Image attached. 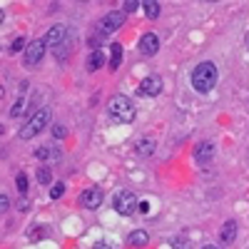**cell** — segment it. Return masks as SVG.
<instances>
[{
	"label": "cell",
	"instance_id": "16",
	"mask_svg": "<svg viewBox=\"0 0 249 249\" xmlns=\"http://www.w3.org/2000/svg\"><path fill=\"white\" fill-rule=\"evenodd\" d=\"M102 65H105V55H102V50H95V53L88 57V70L95 72V70H100Z\"/></svg>",
	"mask_w": 249,
	"mask_h": 249
},
{
	"label": "cell",
	"instance_id": "14",
	"mask_svg": "<svg viewBox=\"0 0 249 249\" xmlns=\"http://www.w3.org/2000/svg\"><path fill=\"white\" fill-rule=\"evenodd\" d=\"M147 242H150V234L144 232V230H135L130 234V239H127L130 247H147Z\"/></svg>",
	"mask_w": 249,
	"mask_h": 249
},
{
	"label": "cell",
	"instance_id": "5",
	"mask_svg": "<svg viewBox=\"0 0 249 249\" xmlns=\"http://www.w3.org/2000/svg\"><path fill=\"white\" fill-rule=\"evenodd\" d=\"M122 23H124V10H115V13H107L100 20L97 30L100 33H115L117 28H122Z\"/></svg>",
	"mask_w": 249,
	"mask_h": 249
},
{
	"label": "cell",
	"instance_id": "1",
	"mask_svg": "<svg viewBox=\"0 0 249 249\" xmlns=\"http://www.w3.org/2000/svg\"><path fill=\"white\" fill-rule=\"evenodd\" d=\"M217 82V68L214 62H199L192 72V88L197 92H210Z\"/></svg>",
	"mask_w": 249,
	"mask_h": 249
},
{
	"label": "cell",
	"instance_id": "7",
	"mask_svg": "<svg viewBox=\"0 0 249 249\" xmlns=\"http://www.w3.org/2000/svg\"><path fill=\"white\" fill-rule=\"evenodd\" d=\"M45 48H48L45 40H35V43H30V45L25 48V65H28V68L37 65V62L43 60V55H45Z\"/></svg>",
	"mask_w": 249,
	"mask_h": 249
},
{
	"label": "cell",
	"instance_id": "19",
	"mask_svg": "<svg viewBox=\"0 0 249 249\" xmlns=\"http://www.w3.org/2000/svg\"><path fill=\"white\" fill-rule=\"evenodd\" d=\"M37 182H40V184H50V182H53V172H50L48 167L37 170Z\"/></svg>",
	"mask_w": 249,
	"mask_h": 249
},
{
	"label": "cell",
	"instance_id": "25",
	"mask_svg": "<svg viewBox=\"0 0 249 249\" xmlns=\"http://www.w3.org/2000/svg\"><path fill=\"white\" fill-rule=\"evenodd\" d=\"M23 45H25V40H23V37H15V40H13V45H10V50L18 53V50H23Z\"/></svg>",
	"mask_w": 249,
	"mask_h": 249
},
{
	"label": "cell",
	"instance_id": "31",
	"mask_svg": "<svg viewBox=\"0 0 249 249\" xmlns=\"http://www.w3.org/2000/svg\"><path fill=\"white\" fill-rule=\"evenodd\" d=\"M247 45H249V35H247Z\"/></svg>",
	"mask_w": 249,
	"mask_h": 249
},
{
	"label": "cell",
	"instance_id": "12",
	"mask_svg": "<svg viewBox=\"0 0 249 249\" xmlns=\"http://www.w3.org/2000/svg\"><path fill=\"white\" fill-rule=\"evenodd\" d=\"M68 30H65V25H55V28H50V33H48V37H45V43L50 45V48H57L62 40H65L68 35H65Z\"/></svg>",
	"mask_w": 249,
	"mask_h": 249
},
{
	"label": "cell",
	"instance_id": "26",
	"mask_svg": "<svg viewBox=\"0 0 249 249\" xmlns=\"http://www.w3.org/2000/svg\"><path fill=\"white\" fill-rule=\"evenodd\" d=\"M0 207H3V212H8V210H10V199H8L5 195L0 197Z\"/></svg>",
	"mask_w": 249,
	"mask_h": 249
},
{
	"label": "cell",
	"instance_id": "8",
	"mask_svg": "<svg viewBox=\"0 0 249 249\" xmlns=\"http://www.w3.org/2000/svg\"><path fill=\"white\" fill-rule=\"evenodd\" d=\"M80 199H82V204H85L88 210H97V207L102 204V190L100 187H88V190L80 195Z\"/></svg>",
	"mask_w": 249,
	"mask_h": 249
},
{
	"label": "cell",
	"instance_id": "18",
	"mask_svg": "<svg viewBox=\"0 0 249 249\" xmlns=\"http://www.w3.org/2000/svg\"><path fill=\"white\" fill-rule=\"evenodd\" d=\"M142 8H144V15H147L150 20H155V18L160 15V5H157V3H152V0H144Z\"/></svg>",
	"mask_w": 249,
	"mask_h": 249
},
{
	"label": "cell",
	"instance_id": "13",
	"mask_svg": "<svg viewBox=\"0 0 249 249\" xmlns=\"http://www.w3.org/2000/svg\"><path fill=\"white\" fill-rule=\"evenodd\" d=\"M234 237H237V222L234 219H227L224 227H222V232H219V239H222V244H232Z\"/></svg>",
	"mask_w": 249,
	"mask_h": 249
},
{
	"label": "cell",
	"instance_id": "3",
	"mask_svg": "<svg viewBox=\"0 0 249 249\" xmlns=\"http://www.w3.org/2000/svg\"><path fill=\"white\" fill-rule=\"evenodd\" d=\"M50 122V110L48 107H43V110H37L25 124H23V130H20V137L23 140H30V137H35L40 130L45 127V124Z\"/></svg>",
	"mask_w": 249,
	"mask_h": 249
},
{
	"label": "cell",
	"instance_id": "20",
	"mask_svg": "<svg viewBox=\"0 0 249 249\" xmlns=\"http://www.w3.org/2000/svg\"><path fill=\"white\" fill-rule=\"evenodd\" d=\"M62 192H65V184H62V182H55V184L50 187V197H53V199H60Z\"/></svg>",
	"mask_w": 249,
	"mask_h": 249
},
{
	"label": "cell",
	"instance_id": "10",
	"mask_svg": "<svg viewBox=\"0 0 249 249\" xmlns=\"http://www.w3.org/2000/svg\"><path fill=\"white\" fill-rule=\"evenodd\" d=\"M155 147H157V142H155V137H140V140H135V152L137 155H142V157H150V155H155Z\"/></svg>",
	"mask_w": 249,
	"mask_h": 249
},
{
	"label": "cell",
	"instance_id": "30",
	"mask_svg": "<svg viewBox=\"0 0 249 249\" xmlns=\"http://www.w3.org/2000/svg\"><path fill=\"white\" fill-rule=\"evenodd\" d=\"M202 249H219V247H212V244H207V247H202Z\"/></svg>",
	"mask_w": 249,
	"mask_h": 249
},
{
	"label": "cell",
	"instance_id": "17",
	"mask_svg": "<svg viewBox=\"0 0 249 249\" xmlns=\"http://www.w3.org/2000/svg\"><path fill=\"white\" fill-rule=\"evenodd\" d=\"M35 157L37 160H60V152L57 150H50V147H37L35 150Z\"/></svg>",
	"mask_w": 249,
	"mask_h": 249
},
{
	"label": "cell",
	"instance_id": "2",
	"mask_svg": "<svg viewBox=\"0 0 249 249\" xmlns=\"http://www.w3.org/2000/svg\"><path fill=\"white\" fill-rule=\"evenodd\" d=\"M107 112H110L112 122H120V124L135 120V105H132V100H130V97H124V95H117V97L110 100Z\"/></svg>",
	"mask_w": 249,
	"mask_h": 249
},
{
	"label": "cell",
	"instance_id": "23",
	"mask_svg": "<svg viewBox=\"0 0 249 249\" xmlns=\"http://www.w3.org/2000/svg\"><path fill=\"white\" fill-rule=\"evenodd\" d=\"M122 8H124V13H135V10L140 8V3H137V0H127V3H124Z\"/></svg>",
	"mask_w": 249,
	"mask_h": 249
},
{
	"label": "cell",
	"instance_id": "24",
	"mask_svg": "<svg viewBox=\"0 0 249 249\" xmlns=\"http://www.w3.org/2000/svg\"><path fill=\"white\" fill-rule=\"evenodd\" d=\"M53 135H55L57 140H62V137H65V135H68V130H65V127H62V124H55V127H53Z\"/></svg>",
	"mask_w": 249,
	"mask_h": 249
},
{
	"label": "cell",
	"instance_id": "15",
	"mask_svg": "<svg viewBox=\"0 0 249 249\" xmlns=\"http://www.w3.org/2000/svg\"><path fill=\"white\" fill-rule=\"evenodd\" d=\"M120 65H122V45L112 43V48H110V70H117Z\"/></svg>",
	"mask_w": 249,
	"mask_h": 249
},
{
	"label": "cell",
	"instance_id": "6",
	"mask_svg": "<svg viewBox=\"0 0 249 249\" xmlns=\"http://www.w3.org/2000/svg\"><path fill=\"white\" fill-rule=\"evenodd\" d=\"M162 92V80H160V75H147L142 82H140V88H137V95H142V97H155V95H160Z\"/></svg>",
	"mask_w": 249,
	"mask_h": 249
},
{
	"label": "cell",
	"instance_id": "28",
	"mask_svg": "<svg viewBox=\"0 0 249 249\" xmlns=\"http://www.w3.org/2000/svg\"><path fill=\"white\" fill-rule=\"evenodd\" d=\"M172 247L175 249H184V239H172Z\"/></svg>",
	"mask_w": 249,
	"mask_h": 249
},
{
	"label": "cell",
	"instance_id": "22",
	"mask_svg": "<svg viewBox=\"0 0 249 249\" xmlns=\"http://www.w3.org/2000/svg\"><path fill=\"white\" fill-rule=\"evenodd\" d=\"M18 190H20V195L28 192V177L25 175H18Z\"/></svg>",
	"mask_w": 249,
	"mask_h": 249
},
{
	"label": "cell",
	"instance_id": "27",
	"mask_svg": "<svg viewBox=\"0 0 249 249\" xmlns=\"http://www.w3.org/2000/svg\"><path fill=\"white\" fill-rule=\"evenodd\" d=\"M137 210H140L142 214H147V212H150V204H147V202H140V207H137Z\"/></svg>",
	"mask_w": 249,
	"mask_h": 249
},
{
	"label": "cell",
	"instance_id": "11",
	"mask_svg": "<svg viewBox=\"0 0 249 249\" xmlns=\"http://www.w3.org/2000/svg\"><path fill=\"white\" fill-rule=\"evenodd\" d=\"M212 157H214V144L212 142H199L197 147H195V160L199 164H207Z\"/></svg>",
	"mask_w": 249,
	"mask_h": 249
},
{
	"label": "cell",
	"instance_id": "29",
	"mask_svg": "<svg viewBox=\"0 0 249 249\" xmlns=\"http://www.w3.org/2000/svg\"><path fill=\"white\" fill-rule=\"evenodd\" d=\"M95 249H115V247H110V244H105V242H97Z\"/></svg>",
	"mask_w": 249,
	"mask_h": 249
},
{
	"label": "cell",
	"instance_id": "9",
	"mask_svg": "<svg viewBox=\"0 0 249 249\" xmlns=\"http://www.w3.org/2000/svg\"><path fill=\"white\" fill-rule=\"evenodd\" d=\"M140 50H142V55H155L160 50V37L155 33H144L140 37Z\"/></svg>",
	"mask_w": 249,
	"mask_h": 249
},
{
	"label": "cell",
	"instance_id": "21",
	"mask_svg": "<svg viewBox=\"0 0 249 249\" xmlns=\"http://www.w3.org/2000/svg\"><path fill=\"white\" fill-rule=\"evenodd\" d=\"M23 107H25V97H20V100L15 102V105H13V110H10V115H13V117H18L20 112H23Z\"/></svg>",
	"mask_w": 249,
	"mask_h": 249
},
{
	"label": "cell",
	"instance_id": "4",
	"mask_svg": "<svg viewBox=\"0 0 249 249\" xmlns=\"http://www.w3.org/2000/svg\"><path fill=\"white\" fill-rule=\"evenodd\" d=\"M140 207V202H137V197L132 195V192H120V195H115V212L117 214H122V217H130V214H135V210Z\"/></svg>",
	"mask_w": 249,
	"mask_h": 249
}]
</instances>
